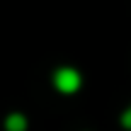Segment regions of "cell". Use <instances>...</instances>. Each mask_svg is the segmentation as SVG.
<instances>
[{"instance_id":"7a4b0ae2","label":"cell","mask_w":131,"mask_h":131,"mask_svg":"<svg viewBox=\"0 0 131 131\" xmlns=\"http://www.w3.org/2000/svg\"><path fill=\"white\" fill-rule=\"evenodd\" d=\"M24 126H27V122L22 114H12L7 119V131H24Z\"/></svg>"},{"instance_id":"3957f363","label":"cell","mask_w":131,"mask_h":131,"mask_svg":"<svg viewBox=\"0 0 131 131\" xmlns=\"http://www.w3.org/2000/svg\"><path fill=\"white\" fill-rule=\"evenodd\" d=\"M122 122H124V126H126V129H131V107L126 109V112H124V117H122Z\"/></svg>"},{"instance_id":"6da1fadb","label":"cell","mask_w":131,"mask_h":131,"mask_svg":"<svg viewBox=\"0 0 131 131\" xmlns=\"http://www.w3.org/2000/svg\"><path fill=\"white\" fill-rule=\"evenodd\" d=\"M53 83L61 92H75L80 88V75L73 68H58L56 75H53Z\"/></svg>"}]
</instances>
